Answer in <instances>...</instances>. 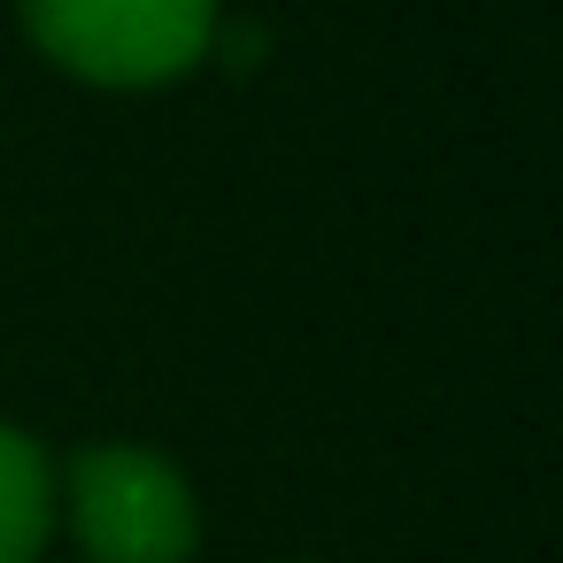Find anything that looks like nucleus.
I'll return each instance as SVG.
<instances>
[{
  "instance_id": "f257e3e1",
  "label": "nucleus",
  "mask_w": 563,
  "mask_h": 563,
  "mask_svg": "<svg viewBox=\"0 0 563 563\" xmlns=\"http://www.w3.org/2000/svg\"><path fill=\"white\" fill-rule=\"evenodd\" d=\"M24 32L86 86H170L217 47V0H24Z\"/></svg>"
},
{
  "instance_id": "f03ea898",
  "label": "nucleus",
  "mask_w": 563,
  "mask_h": 563,
  "mask_svg": "<svg viewBox=\"0 0 563 563\" xmlns=\"http://www.w3.org/2000/svg\"><path fill=\"white\" fill-rule=\"evenodd\" d=\"M70 525L93 563H194L201 548V501L186 471L132 440H101L70 463Z\"/></svg>"
},
{
  "instance_id": "7ed1b4c3",
  "label": "nucleus",
  "mask_w": 563,
  "mask_h": 563,
  "mask_svg": "<svg viewBox=\"0 0 563 563\" xmlns=\"http://www.w3.org/2000/svg\"><path fill=\"white\" fill-rule=\"evenodd\" d=\"M55 501H63V478L47 448L16 424H0V563H40L55 532Z\"/></svg>"
}]
</instances>
